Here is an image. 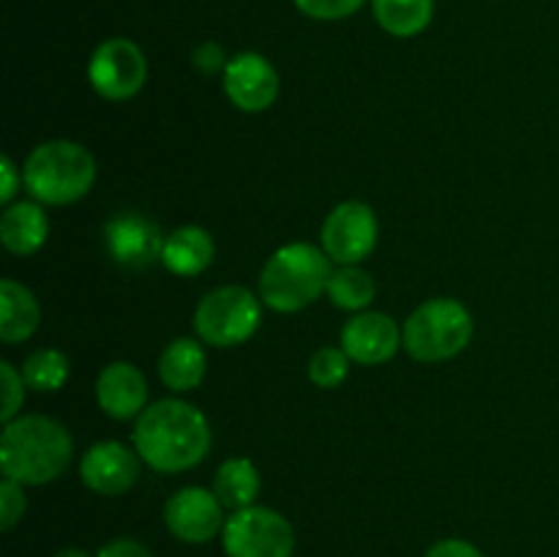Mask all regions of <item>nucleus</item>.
Masks as SVG:
<instances>
[{"label":"nucleus","instance_id":"nucleus-16","mask_svg":"<svg viewBox=\"0 0 559 557\" xmlns=\"http://www.w3.org/2000/svg\"><path fill=\"white\" fill-rule=\"evenodd\" d=\"M47 235L49 222L41 202L22 200L5 205L3 216H0V240H3V246L11 254H36V251L47 244Z\"/></svg>","mask_w":559,"mask_h":557},{"label":"nucleus","instance_id":"nucleus-6","mask_svg":"<svg viewBox=\"0 0 559 557\" xmlns=\"http://www.w3.org/2000/svg\"><path fill=\"white\" fill-rule=\"evenodd\" d=\"M262 320L260 298L251 289L227 284L216 287L197 304L194 331L213 347H238L249 342Z\"/></svg>","mask_w":559,"mask_h":557},{"label":"nucleus","instance_id":"nucleus-27","mask_svg":"<svg viewBox=\"0 0 559 557\" xmlns=\"http://www.w3.org/2000/svg\"><path fill=\"white\" fill-rule=\"evenodd\" d=\"M25 508L27 500L22 484L3 478V484H0V530H3V533L14 530L16 524H20V519L25 517Z\"/></svg>","mask_w":559,"mask_h":557},{"label":"nucleus","instance_id":"nucleus-20","mask_svg":"<svg viewBox=\"0 0 559 557\" xmlns=\"http://www.w3.org/2000/svg\"><path fill=\"white\" fill-rule=\"evenodd\" d=\"M260 470L254 467L251 459L235 457L227 459L222 467L213 475V491L222 500L224 508L229 511H240V508L257 506V495H260Z\"/></svg>","mask_w":559,"mask_h":557},{"label":"nucleus","instance_id":"nucleus-3","mask_svg":"<svg viewBox=\"0 0 559 557\" xmlns=\"http://www.w3.org/2000/svg\"><path fill=\"white\" fill-rule=\"evenodd\" d=\"M331 257L311 244H287L273 251L260 273V298L273 311L293 315L328 293Z\"/></svg>","mask_w":559,"mask_h":557},{"label":"nucleus","instance_id":"nucleus-18","mask_svg":"<svg viewBox=\"0 0 559 557\" xmlns=\"http://www.w3.org/2000/svg\"><path fill=\"white\" fill-rule=\"evenodd\" d=\"M41 306L25 284L14 278L0 282V339L5 344H20L38 331Z\"/></svg>","mask_w":559,"mask_h":557},{"label":"nucleus","instance_id":"nucleus-32","mask_svg":"<svg viewBox=\"0 0 559 557\" xmlns=\"http://www.w3.org/2000/svg\"><path fill=\"white\" fill-rule=\"evenodd\" d=\"M55 557H93V555H87L85 549H76V546H66V549L55 552Z\"/></svg>","mask_w":559,"mask_h":557},{"label":"nucleus","instance_id":"nucleus-9","mask_svg":"<svg viewBox=\"0 0 559 557\" xmlns=\"http://www.w3.org/2000/svg\"><path fill=\"white\" fill-rule=\"evenodd\" d=\"M102 238L109 260L131 273L156 265L164 254V244H167L162 227L153 218L134 211H123L109 218L102 229Z\"/></svg>","mask_w":559,"mask_h":557},{"label":"nucleus","instance_id":"nucleus-12","mask_svg":"<svg viewBox=\"0 0 559 557\" xmlns=\"http://www.w3.org/2000/svg\"><path fill=\"white\" fill-rule=\"evenodd\" d=\"M224 93L243 112H265L278 98V71L260 52H240L229 58L222 74Z\"/></svg>","mask_w":559,"mask_h":557},{"label":"nucleus","instance_id":"nucleus-19","mask_svg":"<svg viewBox=\"0 0 559 557\" xmlns=\"http://www.w3.org/2000/svg\"><path fill=\"white\" fill-rule=\"evenodd\" d=\"M207 371V355L197 339H173L158 358V377L175 393L200 388Z\"/></svg>","mask_w":559,"mask_h":557},{"label":"nucleus","instance_id":"nucleus-1","mask_svg":"<svg viewBox=\"0 0 559 557\" xmlns=\"http://www.w3.org/2000/svg\"><path fill=\"white\" fill-rule=\"evenodd\" d=\"M134 451L158 473L197 467L211 451V424L205 413L183 399L147 404L134 426Z\"/></svg>","mask_w":559,"mask_h":557},{"label":"nucleus","instance_id":"nucleus-30","mask_svg":"<svg viewBox=\"0 0 559 557\" xmlns=\"http://www.w3.org/2000/svg\"><path fill=\"white\" fill-rule=\"evenodd\" d=\"M0 180H3L0 183V202L11 205V200H14L22 186V175L16 169V164L11 162V156H0Z\"/></svg>","mask_w":559,"mask_h":557},{"label":"nucleus","instance_id":"nucleus-21","mask_svg":"<svg viewBox=\"0 0 559 557\" xmlns=\"http://www.w3.org/2000/svg\"><path fill=\"white\" fill-rule=\"evenodd\" d=\"M374 20L396 38L418 36L435 16V0H371Z\"/></svg>","mask_w":559,"mask_h":557},{"label":"nucleus","instance_id":"nucleus-8","mask_svg":"<svg viewBox=\"0 0 559 557\" xmlns=\"http://www.w3.org/2000/svg\"><path fill=\"white\" fill-rule=\"evenodd\" d=\"M87 80L107 102H129L145 85L147 60L131 38H107L93 49Z\"/></svg>","mask_w":559,"mask_h":557},{"label":"nucleus","instance_id":"nucleus-7","mask_svg":"<svg viewBox=\"0 0 559 557\" xmlns=\"http://www.w3.org/2000/svg\"><path fill=\"white\" fill-rule=\"evenodd\" d=\"M227 557H293L295 530L284 513L267 506L233 511L222 530Z\"/></svg>","mask_w":559,"mask_h":557},{"label":"nucleus","instance_id":"nucleus-22","mask_svg":"<svg viewBox=\"0 0 559 557\" xmlns=\"http://www.w3.org/2000/svg\"><path fill=\"white\" fill-rule=\"evenodd\" d=\"M328 295H331V300L338 309L364 311L377 295L374 276L360 265H342L331 273Z\"/></svg>","mask_w":559,"mask_h":557},{"label":"nucleus","instance_id":"nucleus-4","mask_svg":"<svg viewBox=\"0 0 559 557\" xmlns=\"http://www.w3.org/2000/svg\"><path fill=\"white\" fill-rule=\"evenodd\" d=\"M96 158L85 145L52 140L33 147L22 169V183L41 205H71L93 189Z\"/></svg>","mask_w":559,"mask_h":557},{"label":"nucleus","instance_id":"nucleus-14","mask_svg":"<svg viewBox=\"0 0 559 557\" xmlns=\"http://www.w3.org/2000/svg\"><path fill=\"white\" fill-rule=\"evenodd\" d=\"M402 344V328L385 311H358L342 328V349L355 364H385V360H391L399 353Z\"/></svg>","mask_w":559,"mask_h":557},{"label":"nucleus","instance_id":"nucleus-2","mask_svg":"<svg viewBox=\"0 0 559 557\" xmlns=\"http://www.w3.org/2000/svg\"><path fill=\"white\" fill-rule=\"evenodd\" d=\"M74 442L60 420L47 415H16L0 435V470L22 486H41L69 467Z\"/></svg>","mask_w":559,"mask_h":557},{"label":"nucleus","instance_id":"nucleus-17","mask_svg":"<svg viewBox=\"0 0 559 557\" xmlns=\"http://www.w3.org/2000/svg\"><path fill=\"white\" fill-rule=\"evenodd\" d=\"M213 257H216V244H213L211 233L197 224H186L167 235L162 262L175 276H197L211 268Z\"/></svg>","mask_w":559,"mask_h":557},{"label":"nucleus","instance_id":"nucleus-5","mask_svg":"<svg viewBox=\"0 0 559 557\" xmlns=\"http://www.w3.org/2000/svg\"><path fill=\"white\" fill-rule=\"evenodd\" d=\"M404 349L420 364H442L462 353L473 339V315L456 298H431L407 317Z\"/></svg>","mask_w":559,"mask_h":557},{"label":"nucleus","instance_id":"nucleus-26","mask_svg":"<svg viewBox=\"0 0 559 557\" xmlns=\"http://www.w3.org/2000/svg\"><path fill=\"white\" fill-rule=\"evenodd\" d=\"M293 3L298 5L300 14L311 16V20L336 22L355 14L360 5H366V0H293Z\"/></svg>","mask_w":559,"mask_h":557},{"label":"nucleus","instance_id":"nucleus-24","mask_svg":"<svg viewBox=\"0 0 559 557\" xmlns=\"http://www.w3.org/2000/svg\"><path fill=\"white\" fill-rule=\"evenodd\" d=\"M349 375V355L342 347H320L309 360V380L317 388H338Z\"/></svg>","mask_w":559,"mask_h":557},{"label":"nucleus","instance_id":"nucleus-31","mask_svg":"<svg viewBox=\"0 0 559 557\" xmlns=\"http://www.w3.org/2000/svg\"><path fill=\"white\" fill-rule=\"evenodd\" d=\"M96 557H153L145 544L134 538H115L98 549Z\"/></svg>","mask_w":559,"mask_h":557},{"label":"nucleus","instance_id":"nucleus-23","mask_svg":"<svg viewBox=\"0 0 559 557\" xmlns=\"http://www.w3.org/2000/svg\"><path fill=\"white\" fill-rule=\"evenodd\" d=\"M22 377H25V386L36 393L60 391L63 382L69 380V358L52 347L36 349L33 355H27Z\"/></svg>","mask_w":559,"mask_h":557},{"label":"nucleus","instance_id":"nucleus-13","mask_svg":"<svg viewBox=\"0 0 559 557\" xmlns=\"http://www.w3.org/2000/svg\"><path fill=\"white\" fill-rule=\"evenodd\" d=\"M140 453L131 451L123 442L104 440L87 448V453L80 462V475L82 484L91 491H96V495L118 497L126 495L140 481Z\"/></svg>","mask_w":559,"mask_h":557},{"label":"nucleus","instance_id":"nucleus-29","mask_svg":"<svg viewBox=\"0 0 559 557\" xmlns=\"http://www.w3.org/2000/svg\"><path fill=\"white\" fill-rule=\"evenodd\" d=\"M426 557H486L475 544L462 538H442L429 546Z\"/></svg>","mask_w":559,"mask_h":557},{"label":"nucleus","instance_id":"nucleus-10","mask_svg":"<svg viewBox=\"0 0 559 557\" xmlns=\"http://www.w3.org/2000/svg\"><path fill=\"white\" fill-rule=\"evenodd\" d=\"M380 224L374 211L360 200H347L328 213L322 224V251L338 265H358L374 251Z\"/></svg>","mask_w":559,"mask_h":557},{"label":"nucleus","instance_id":"nucleus-25","mask_svg":"<svg viewBox=\"0 0 559 557\" xmlns=\"http://www.w3.org/2000/svg\"><path fill=\"white\" fill-rule=\"evenodd\" d=\"M0 380H3V410H0V420L9 424L20 415L22 402H25V377L16 371L9 360H0Z\"/></svg>","mask_w":559,"mask_h":557},{"label":"nucleus","instance_id":"nucleus-28","mask_svg":"<svg viewBox=\"0 0 559 557\" xmlns=\"http://www.w3.org/2000/svg\"><path fill=\"white\" fill-rule=\"evenodd\" d=\"M191 58H194V69H200L202 74H207V76L218 74V71L224 74V69H227V63H229V60L224 58L222 47H218V44H213V42L200 44V47L194 49V55H191Z\"/></svg>","mask_w":559,"mask_h":557},{"label":"nucleus","instance_id":"nucleus-15","mask_svg":"<svg viewBox=\"0 0 559 557\" xmlns=\"http://www.w3.org/2000/svg\"><path fill=\"white\" fill-rule=\"evenodd\" d=\"M98 407L115 420L140 418L147 407V380L129 360L104 366L96 380Z\"/></svg>","mask_w":559,"mask_h":557},{"label":"nucleus","instance_id":"nucleus-11","mask_svg":"<svg viewBox=\"0 0 559 557\" xmlns=\"http://www.w3.org/2000/svg\"><path fill=\"white\" fill-rule=\"evenodd\" d=\"M164 524L169 535L183 544H207L224 530V506L213 489L186 486L175 491L164 506Z\"/></svg>","mask_w":559,"mask_h":557}]
</instances>
